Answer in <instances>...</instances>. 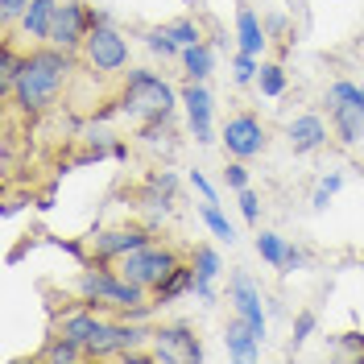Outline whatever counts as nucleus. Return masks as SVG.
I'll return each mask as SVG.
<instances>
[{"mask_svg":"<svg viewBox=\"0 0 364 364\" xmlns=\"http://www.w3.org/2000/svg\"><path fill=\"white\" fill-rule=\"evenodd\" d=\"M154 240V232L141 224H120V228H104V232H95L87 240V252L91 261H104V265H116L120 257H129V252L145 249Z\"/></svg>","mask_w":364,"mask_h":364,"instance_id":"nucleus-7","label":"nucleus"},{"mask_svg":"<svg viewBox=\"0 0 364 364\" xmlns=\"http://www.w3.org/2000/svg\"><path fill=\"white\" fill-rule=\"evenodd\" d=\"M261 343H265V340H257V336H252V327L240 315L224 327V348H228V356H232V360H261Z\"/></svg>","mask_w":364,"mask_h":364,"instance_id":"nucleus-16","label":"nucleus"},{"mask_svg":"<svg viewBox=\"0 0 364 364\" xmlns=\"http://www.w3.org/2000/svg\"><path fill=\"white\" fill-rule=\"evenodd\" d=\"M199 215H203V224L211 228V236H215V240L236 245V228H232V220L224 215V207H220V203H199Z\"/></svg>","mask_w":364,"mask_h":364,"instance_id":"nucleus-21","label":"nucleus"},{"mask_svg":"<svg viewBox=\"0 0 364 364\" xmlns=\"http://www.w3.org/2000/svg\"><path fill=\"white\" fill-rule=\"evenodd\" d=\"M228 302H232V306H236V315L252 327V336H257V340H265V336H269V315H265V302H261V286H257L245 269H236L232 277H228Z\"/></svg>","mask_w":364,"mask_h":364,"instance_id":"nucleus-9","label":"nucleus"},{"mask_svg":"<svg viewBox=\"0 0 364 364\" xmlns=\"http://www.w3.org/2000/svg\"><path fill=\"white\" fill-rule=\"evenodd\" d=\"M42 360L46 364H79V360H87V352L79 348L75 340H67V336H50V343L42 348Z\"/></svg>","mask_w":364,"mask_h":364,"instance_id":"nucleus-20","label":"nucleus"},{"mask_svg":"<svg viewBox=\"0 0 364 364\" xmlns=\"http://www.w3.org/2000/svg\"><path fill=\"white\" fill-rule=\"evenodd\" d=\"M182 265V257L170 245H158V240H149L145 249H136V252H129V257H120L116 261V269L124 273L129 282H136V286H145L149 294L158 290L161 282L170 277V273Z\"/></svg>","mask_w":364,"mask_h":364,"instance_id":"nucleus-4","label":"nucleus"},{"mask_svg":"<svg viewBox=\"0 0 364 364\" xmlns=\"http://www.w3.org/2000/svg\"><path fill=\"white\" fill-rule=\"evenodd\" d=\"M286 249H290V245H286V236H277V232H261V236H257V252H261V261L273 265V269L286 265Z\"/></svg>","mask_w":364,"mask_h":364,"instance_id":"nucleus-22","label":"nucleus"},{"mask_svg":"<svg viewBox=\"0 0 364 364\" xmlns=\"http://www.w3.org/2000/svg\"><path fill=\"white\" fill-rule=\"evenodd\" d=\"M343 343H348V348H356V352H364V340L356 336V331H348V336H343Z\"/></svg>","mask_w":364,"mask_h":364,"instance_id":"nucleus-36","label":"nucleus"},{"mask_svg":"<svg viewBox=\"0 0 364 364\" xmlns=\"http://www.w3.org/2000/svg\"><path fill=\"white\" fill-rule=\"evenodd\" d=\"M83 58L95 75H124L129 67V38L112 21H95L83 42Z\"/></svg>","mask_w":364,"mask_h":364,"instance_id":"nucleus-5","label":"nucleus"},{"mask_svg":"<svg viewBox=\"0 0 364 364\" xmlns=\"http://www.w3.org/2000/svg\"><path fill=\"white\" fill-rule=\"evenodd\" d=\"M174 186H178V178H174L170 170H161V174L149 178V191L158 195V203H170V199H174Z\"/></svg>","mask_w":364,"mask_h":364,"instance_id":"nucleus-31","label":"nucleus"},{"mask_svg":"<svg viewBox=\"0 0 364 364\" xmlns=\"http://www.w3.org/2000/svg\"><path fill=\"white\" fill-rule=\"evenodd\" d=\"M340 186H343V174H323V178L315 182V191H311V207H315V211H327V203L340 195Z\"/></svg>","mask_w":364,"mask_h":364,"instance_id":"nucleus-25","label":"nucleus"},{"mask_svg":"<svg viewBox=\"0 0 364 364\" xmlns=\"http://www.w3.org/2000/svg\"><path fill=\"white\" fill-rule=\"evenodd\" d=\"M29 4H33V0H0V21H4V29H13V25L21 21V13Z\"/></svg>","mask_w":364,"mask_h":364,"instance_id":"nucleus-32","label":"nucleus"},{"mask_svg":"<svg viewBox=\"0 0 364 364\" xmlns=\"http://www.w3.org/2000/svg\"><path fill=\"white\" fill-rule=\"evenodd\" d=\"M224 186L228 191H245V186H249V166H245L240 158H232L224 166Z\"/></svg>","mask_w":364,"mask_h":364,"instance_id":"nucleus-30","label":"nucleus"},{"mask_svg":"<svg viewBox=\"0 0 364 364\" xmlns=\"http://www.w3.org/2000/svg\"><path fill=\"white\" fill-rule=\"evenodd\" d=\"M294 269H306V252L290 245V249H286V265H282V273H294Z\"/></svg>","mask_w":364,"mask_h":364,"instance_id":"nucleus-34","label":"nucleus"},{"mask_svg":"<svg viewBox=\"0 0 364 364\" xmlns=\"http://www.w3.org/2000/svg\"><path fill=\"white\" fill-rule=\"evenodd\" d=\"M149 360L158 364H178V360H203V343L186 323H170V327H154V348Z\"/></svg>","mask_w":364,"mask_h":364,"instance_id":"nucleus-10","label":"nucleus"},{"mask_svg":"<svg viewBox=\"0 0 364 364\" xmlns=\"http://www.w3.org/2000/svg\"><path fill=\"white\" fill-rule=\"evenodd\" d=\"M91 25H95V9L87 0H58V13H54V25H50V42L46 46H58V50H83Z\"/></svg>","mask_w":364,"mask_h":364,"instance_id":"nucleus-6","label":"nucleus"},{"mask_svg":"<svg viewBox=\"0 0 364 364\" xmlns=\"http://www.w3.org/2000/svg\"><path fill=\"white\" fill-rule=\"evenodd\" d=\"M331 133L340 136L343 149H356L364 141V100H348V104H336L331 108Z\"/></svg>","mask_w":364,"mask_h":364,"instance_id":"nucleus-15","label":"nucleus"},{"mask_svg":"<svg viewBox=\"0 0 364 364\" xmlns=\"http://www.w3.org/2000/svg\"><path fill=\"white\" fill-rule=\"evenodd\" d=\"M166 29L174 33V42H178L182 50H186V46H195V42H203V29H199L195 17H178V21H170Z\"/></svg>","mask_w":364,"mask_h":364,"instance_id":"nucleus-27","label":"nucleus"},{"mask_svg":"<svg viewBox=\"0 0 364 364\" xmlns=\"http://www.w3.org/2000/svg\"><path fill=\"white\" fill-rule=\"evenodd\" d=\"M236 46H240V50H249V54H257V58H261V54H265V46H269V29H265V21L252 13L249 4L236 13Z\"/></svg>","mask_w":364,"mask_h":364,"instance_id":"nucleus-17","label":"nucleus"},{"mask_svg":"<svg viewBox=\"0 0 364 364\" xmlns=\"http://www.w3.org/2000/svg\"><path fill=\"white\" fill-rule=\"evenodd\" d=\"M178 63H182V70H186V79L207 83V75L215 70V54H211L207 42H195V46H186V50L178 54Z\"/></svg>","mask_w":364,"mask_h":364,"instance_id":"nucleus-18","label":"nucleus"},{"mask_svg":"<svg viewBox=\"0 0 364 364\" xmlns=\"http://www.w3.org/2000/svg\"><path fill=\"white\" fill-rule=\"evenodd\" d=\"M54 13H58V0H33L17 21V33H21L25 46H46L50 42V25H54Z\"/></svg>","mask_w":364,"mask_h":364,"instance_id":"nucleus-14","label":"nucleus"},{"mask_svg":"<svg viewBox=\"0 0 364 364\" xmlns=\"http://www.w3.org/2000/svg\"><path fill=\"white\" fill-rule=\"evenodd\" d=\"M178 100H182V112H186V129H191V136H195L199 145H211V141H215V124H211V116H215V100H211L207 83L186 79V87L178 91Z\"/></svg>","mask_w":364,"mask_h":364,"instance_id":"nucleus-11","label":"nucleus"},{"mask_svg":"<svg viewBox=\"0 0 364 364\" xmlns=\"http://www.w3.org/2000/svg\"><path fill=\"white\" fill-rule=\"evenodd\" d=\"M75 290H79L83 302H91V306H108V311H120L124 318H145V315H149V306H154L145 286L129 282L116 265H104V261L83 265Z\"/></svg>","mask_w":364,"mask_h":364,"instance_id":"nucleus-2","label":"nucleus"},{"mask_svg":"<svg viewBox=\"0 0 364 364\" xmlns=\"http://www.w3.org/2000/svg\"><path fill=\"white\" fill-rule=\"evenodd\" d=\"M116 104H120V116H129L133 124L149 129V124H166L170 112L178 108L182 100L158 70L129 67L124 70V87H120V95H116Z\"/></svg>","mask_w":364,"mask_h":364,"instance_id":"nucleus-3","label":"nucleus"},{"mask_svg":"<svg viewBox=\"0 0 364 364\" xmlns=\"http://www.w3.org/2000/svg\"><path fill=\"white\" fill-rule=\"evenodd\" d=\"M191 186L199 191V199H203V203H220V199H215V186L207 182V174H203V170H191Z\"/></svg>","mask_w":364,"mask_h":364,"instance_id":"nucleus-33","label":"nucleus"},{"mask_svg":"<svg viewBox=\"0 0 364 364\" xmlns=\"http://www.w3.org/2000/svg\"><path fill=\"white\" fill-rule=\"evenodd\" d=\"M191 265H195V286H191V294L211 306V302H215V277L224 273V261H220V252L211 249V245H195Z\"/></svg>","mask_w":364,"mask_h":364,"instance_id":"nucleus-13","label":"nucleus"},{"mask_svg":"<svg viewBox=\"0 0 364 364\" xmlns=\"http://www.w3.org/2000/svg\"><path fill=\"white\" fill-rule=\"evenodd\" d=\"M315 331H318V315H315V311H302V315L294 318V336H290V352H294V348H302V343L311 340Z\"/></svg>","mask_w":364,"mask_h":364,"instance_id":"nucleus-28","label":"nucleus"},{"mask_svg":"<svg viewBox=\"0 0 364 364\" xmlns=\"http://www.w3.org/2000/svg\"><path fill=\"white\" fill-rule=\"evenodd\" d=\"M191 286H195V265H191V261H182L178 269H174L158 290H154V306H166V302H174L178 294H191Z\"/></svg>","mask_w":364,"mask_h":364,"instance_id":"nucleus-19","label":"nucleus"},{"mask_svg":"<svg viewBox=\"0 0 364 364\" xmlns=\"http://www.w3.org/2000/svg\"><path fill=\"white\" fill-rule=\"evenodd\" d=\"M70 58H75V54L58 50V46L25 50L21 70H17V79H13V87H9V100H13L25 116L50 112V108L58 104L63 87H67V79H70Z\"/></svg>","mask_w":364,"mask_h":364,"instance_id":"nucleus-1","label":"nucleus"},{"mask_svg":"<svg viewBox=\"0 0 364 364\" xmlns=\"http://www.w3.org/2000/svg\"><path fill=\"white\" fill-rule=\"evenodd\" d=\"M257 87H261V95L277 100V95L286 91V67H282V63H261V70H257Z\"/></svg>","mask_w":364,"mask_h":364,"instance_id":"nucleus-23","label":"nucleus"},{"mask_svg":"<svg viewBox=\"0 0 364 364\" xmlns=\"http://www.w3.org/2000/svg\"><path fill=\"white\" fill-rule=\"evenodd\" d=\"M236 203H240V215H245V224H261V195L245 186V191H236Z\"/></svg>","mask_w":364,"mask_h":364,"instance_id":"nucleus-29","label":"nucleus"},{"mask_svg":"<svg viewBox=\"0 0 364 364\" xmlns=\"http://www.w3.org/2000/svg\"><path fill=\"white\" fill-rule=\"evenodd\" d=\"M145 46L154 50V54H161V58H178L182 46L174 42V33L166 29V25H154V29H145Z\"/></svg>","mask_w":364,"mask_h":364,"instance_id":"nucleus-24","label":"nucleus"},{"mask_svg":"<svg viewBox=\"0 0 364 364\" xmlns=\"http://www.w3.org/2000/svg\"><path fill=\"white\" fill-rule=\"evenodd\" d=\"M257 70H261V58L249 54V50H236V58H232V83H257Z\"/></svg>","mask_w":364,"mask_h":364,"instance_id":"nucleus-26","label":"nucleus"},{"mask_svg":"<svg viewBox=\"0 0 364 364\" xmlns=\"http://www.w3.org/2000/svg\"><path fill=\"white\" fill-rule=\"evenodd\" d=\"M220 141H224L228 154H232V158H240V161L261 158V154H265V145H269L265 124H261V116H257V112H236V116H228V124H224V133H220Z\"/></svg>","mask_w":364,"mask_h":364,"instance_id":"nucleus-8","label":"nucleus"},{"mask_svg":"<svg viewBox=\"0 0 364 364\" xmlns=\"http://www.w3.org/2000/svg\"><path fill=\"white\" fill-rule=\"evenodd\" d=\"M286 141H290V149L302 158V154L323 149V145L331 141V129H327V120H323L318 112H302V116H294V120L286 124Z\"/></svg>","mask_w":364,"mask_h":364,"instance_id":"nucleus-12","label":"nucleus"},{"mask_svg":"<svg viewBox=\"0 0 364 364\" xmlns=\"http://www.w3.org/2000/svg\"><path fill=\"white\" fill-rule=\"evenodd\" d=\"M129 158H133V145H129L124 136H116L112 141V161H129Z\"/></svg>","mask_w":364,"mask_h":364,"instance_id":"nucleus-35","label":"nucleus"}]
</instances>
